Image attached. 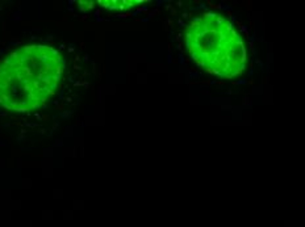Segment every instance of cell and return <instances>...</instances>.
Masks as SVG:
<instances>
[{"instance_id":"cell-2","label":"cell","mask_w":305,"mask_h":227,"mask_svg":"<svg viewBox=\"0 0 305 227\" xmlns=\"http://www.w3.org/2000/svg\"><path fill=\"white\" fill-rule=\"evenodd\" d=\"M188 55L199 67L222 79L240 76L247 66V49L235 24L212 9H199L184 29Z\"/></svg>"},{"instance_id":"cell-1","label":"cell","mask_w":305,"mask_h":227,"mask_svg":"<svg viewBox=\"0 0 305 227\" xmlns=\"http://www.w3.org/2000/svg\"><path fill=\"white\" fill-rule=\"evenodd\" d=\"M65 59L54 47L26 45L0 62V106L26 113L42 106L57 92Z\"/></svg>"}]
</instances>
